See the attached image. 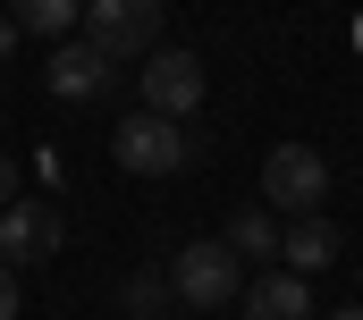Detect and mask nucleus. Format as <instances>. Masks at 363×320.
I'll return each mask as SVG.
<instances>
[{"label":"nucleus","instance_id":"nucleus-15","mask_svg":"<svg viewBox=\"0 0 363 320\" xmlns=\"http://www.w3.org/2000/svg\"><path fill=\"white\" fill-rule=\"evenodd\" d=\"M17 34H26V25H17V17H0V59L17 51Z\"/></svg>","mask_w":363,"mask_h":320},{"label":"nucleus","instance_id":"nucleus-16","mask_svg":"<svg viewBox=\"0 0 363 320\" xmlns=\"http://www.w3.org/2000/svg\"><path fill=\"white\" fill-rule=\"evenodd\" d=\"M330 320H363V304H355V312H330Z\"/></svg>","mask_w":363,"mask_h":320},{"label":"nucleus","instance_id":"nucleus-10","mask_svg":"<svg viewBox=\"0 0 363 320\" xmlns=\"http://www.w3.org/2000/svg\"><path fill=\"white\" fill-rule=\"evenodd\" d=\"M279 236H287V228L271 219V202H254V211H237V219H228V253H237V261H271Z\"/></svg>","mask_w":363,"mask_h":320},{"label":"nucleus","instance_id":"nucleus-4","mask_svg":"<svg viewBox=\"0 0 363 320\" xmlns=\"http://www.w3.org/2000/svg\"><path fill=\"white\" fill-rule=\"evenodd\" d=\"M85 42H101L118 68L144 51H161V0H85Z\"/></svg>","mask_w":363,"mask_h":320},{"label":"nucleus","instance_id":"nucleus-3","mask_svg":"<svg viewBox=\"0 0 363 320\" xmlns=\"http://www.w3.org/2000/svg\"><path fill=\"white\" fill-rule=\"evenodd\" d=\"M262 202L287 211V219H313L330 202V160L313 152V144H271V160H262Z\"/></svg>","mask_w":363,"mask_h":320},{"label":"nucleus","instance_id":"nucleus-11","mask_svg":"<svg viewBox=\"0 0 363 320\" xmlns=\"http://www.w3.org/2000/svg\"><path fill=\"white\" fill-rule=\"evenodd\" d=\"M9 17L26 34H43V42H68V25L85 17V0H9Z\"/></svg>","mask_w":363,"mask_h":320},{"label":"nucleus","instance_id":"nucleus-5","mask_svg":"<svg viewBox=\"0 0 363 320\" xmlns=\"http://www.w3.org/2000/svg\"><path fill=\"white\" fill-rule=\"evenodd\" d=\"M135 101L161 110V118H194V110H203V59H194V51H152V59L135 68Z\"/></svg>","mask_w":363,"mask_h":320},{"label":"nucleus","instance_id":"nucleus-13","mask_svg":"<svg viewBox=\"0 0 363 320\" xmlns=\"http://www.w3.org/2000/svg\"><path fill=\"white\" fill-rule=\"evenodd\" d=\"M0 320H17V270L0 261Z\"/></svg>","mask_w":363,"mask_h":320},{"label":"nucleus","instance_id":"nucleus-12","mask_svg":"<svg viewBox=\"0 0 363 320\" xmlns=\"http://www.w3.org/2000/svg\"><path fill=\"white\" fill-rule=\"evenodd\" d=\"M118 304L135 320H161V312H178V287H169V270H135V278L118 287Z\"/></svg>","mask_w":363,"mask_h":320},{"label":"nucleus","instance_id":"nucleus-6","mask_svg":"<svg viewBox=\"0 0 363 320\" xmlns=\"http://www.w3.org/2000/svg\"><path fill=\"white\" fill-rule=\"evenodd\" d=\"M60 244H68V219H60L51 202L17 194V202L0 211V261H9V270H34V261H51Z\"/></svg>","mask_w":363,"mask_h":320},{"label":"nucleus","instance_id":"nucleus-1","mask_svg":"<svg viewBox=\"0 0 363 320\" xmlns=\"http://www.w3.org/2000/svg\"><path fill=\"white\" fill-rule=\"evenodd\" d=\"M169 287H178L186 312H220L245 295V261L228 253V236H203V244H178L169 253Z\"/></svg>","mask_w":363,"mask_h":320},{"label":"nucleus","instance_id":"nucleus-14","mask_svg":"<svg viewBox=\"0 0 363 320\" xmlns=\"http://www.w3.org/2000/svg\"><path fill=\"white\" fill-rule=\"evenodd\" d=\"M9 202H17V160L0 152V211H9Z\"/></svg>","mask_w":363,"mask_h":320},{"label":"nucleus","instance_id":"nucleus-2","mask_svg":"<svg viewBox=\"0 0 363 320\" xmlns=\"http://www.w3.org/2000/svg\"><path fill=\"white\" fill-rule=\"evenodd\" d=\"M110 152H118V168H135V177H178L186 160H194V135H186V118L127 110L118 135H110Z\"/></svg>","mask_w":363,"mask_h":320},{"label":"nucleus","instance_id":"nucleus-9","mask_svg":"<svg viewBox=\"0 0 363 320\" xmlns=\"http://www.w3.org/2000/svg\"><path fill=\"white\" fill-rule=\"evenodd\" d=\"M279 261H287L296 278H313V270H330V261H338V228H330L321 211H313V219H296V228L279 236Z\"/></svg>","mask_w":363,"mask_h":320},{"label":"nucleus","instance_id":"nucleus-7","mask_svg":"<svg viewBox=\"0 0 363 320\" xmlns=\"http://www.w3.org/2000/svg\"><path fill=\"white\" fill-rule=\"evenodd\" d=\"M43 84H51L60 101H101V93L118 84V59H110L101 42H60V51L43 59Z\"/></svg>","mask_w":363,"mask_h":320},{"label":"nucleus","instance_id":"nucleus-8","mask_svg":"<svg viewBox=\"0 0 363 320\" xmlns=\"http://www.w3.org/2000/svg\"><path fill=\"white\" fill-rule=\"evenodd\" d=\"M245 320H313V287L296 270H262L245 287Z\"/></svg>","mask_w":363,"mask_h":320}]
</instances>
